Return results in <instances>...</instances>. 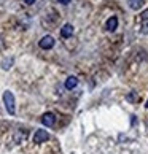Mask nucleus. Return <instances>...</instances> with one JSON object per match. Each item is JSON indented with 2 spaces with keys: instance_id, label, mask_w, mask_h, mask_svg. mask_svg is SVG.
<instances>
[{
  "instance_id": "nucleus-1",
  "label": "nucleus",
  "mask_w": 148,
  "mask_h": 154,
  "mask_svg": "<svg viewBox=\"0 0 148 154\" xmlns=\"http://www.w3.org/2000/svg\"><path fill=\"white\" fill-rule=\"evenodd\" d=\"M3 105L7 108L8 115H14L16 113V102H14V95L11 91H5L3 92Z\"/></svg>"
},
{
  "instance_id": "nucleus-2",
  "label": "nucleus",
  "mask_w": 148,
  "mask_h": 154,
  "mask_svg": "<svg viewBox=\"0 0 148 154\" xmlns=\"http://www.w3.org/2000/svg\"><path fill=\"white\" fill-rule=\"evenodd\" d=\"M38 45H40V48H42V49H51V48H54L56 40L51 37V35H45V37H42V40L38 42Z\"/></svg>"
},
{
  "instance_id": "nucleus-3",
  "label": "nucleus",
  "mask_w": 148,
  "mask_h": 154,
  "mask_svg": "<svg viewBox=\"0 0 148 154\" xmlns=\"http://www.w3.org/2000/svg\"><path fill=\"white\" fill-rule=\"evenodd\" d=\"M49 140V134L43 129H38L35 134H33V143H43V141Z\"/></svg>"
},
{
  "instance_id": "nucleus-4",
  "label": "nucleus",
  "mask_w": 148,
  "mask_h": 154,
  "mask_svg": "<svg viewBox=\"0 0 148 154\" xmlns=\"http://www.w3.org/2000/svg\"><path fill=\"white\" fill-rule=\"evenodd\" d=\"M54 122H56V116H54V113L48 111V113H45V115L42 116V124H43V125H46V127H53Z\"/></svg>"
},
{
  "instance_id": "nucleus-5",
  "label": "nucleus",
  "mask_w": 148,
  "mask_h": 154,
  "mask_svg": "<svg viewBox=\"0 0 148 154\" xmlns=\"http://www.w3.org/2000/svg\"><path fill=\"white\" fill-rule=\"evenodd\" d=\"M118 27V18L116 16H110L109 21H107V30L109 32H115Z\"/></svg>"
},
{
  "instance_id": "nucleus-6",
  "label": "nucleus",
  "mask_w": 148,
  "mask_h": 154,
  "mask_svg": "<svg viewBox=\"0 0 148 154\" xmlns=\"http://www.w3.org/2000/svg\"><path fill=\"white\" fill-rule=\"evenodd\" d=\"M72 33H73V26H72V24H64V26H62V29H61V35L64 37V38L72 37Z\"/></svg>"
},
{
  "instance_id": "nucleus-7",
  "label": "nucleus",
  "mask_w": 148,
  "mask_h": 154,
  "mask_svg": "<svg viewBox=\"0 0 148 154\" xmlns=\"http://www.w3.org/2000/svg\"><path fill=\"white\" fill-rule=\"evenodd\" d=\"M77 84H78V79H77V76H69L65 79V88L67 89H75L77 88Z\"/></svg>"
},
{
  "instance_id": "nucleus-8",
  "label": "nucleus",
  "mask_w": 148,
  "mask_h": 154,
  "mask_svg": "<svg viewBox=\"0 0 148 154\" xmlns=\"http://www.w3.org/2000/svg\"><path fill=\"white\" fill-rule=\"evenodd\" d=\"M128 3L132 10H139L142 5H143V0H128Z\"/></svg>"
},
{
  "instance_id": "nucleus-9",
  "label": "nucleus",
  "mask_w": 148,
  "mask_h": 154,
  "mask_svg": "<svg viewBox=\"0 0 148 154\" xmlns=\"http://www.w3.org/2000/svg\"><path fill=\"white\" fill-rule=\"evenodd\" d=\"M11 64H13V59H5V60H2V68L3 70H8Z\"/></svg>"
},
{
  "instance_id": "nucleus-10",
  "label": "nucleus",
  "mask_w": 148,
  "mask_h": 154,
  "mask_svg": "<svg viewBox=\"0 0 148 154\" xmlns=\"http://www.w3.org/2000/svg\"><path fill=\"white\" fill-rule=\"evenodd\" d=\"M143 35H146L148 33V21H143V24H142V30H140Z\"/></svg>"
},
{
  "instance_id": "nucleus-11",
  "label": "nucleus",
  "mask_w": 148,
  "mask_h": 154,
  "mask_svg": "<svg viewBox=\"0 0 148 154\" xmlns=\"http://www.w3.org/2000/svg\"><path fill=\"white\" fill-rule=\"evenodd\" d=\"M142 19H143V21H148V8L143 11V13H142Z\"/></svg>"
},
{
  "instance_id": "nucleus-12",
  "label": "nucleus",
  "mask_w": 148,
  "mask_h": 154,
  "mask_svg": "<svg viewBox=\"0 0 148 154\" xmlns=\"http://www.w3.org/2000/svg\"><path fill=\"white\" fill-rule=\"evenodd\" d=\"M24 3H27V5H33V3H35V0H24Z\"/></svg>"
},
{
  "instance_id": "nucleus-13",
  "label": "nucleus",
  "mask_w": 148,
  "mask_h": 154,
  "mask_svg": "<svg viewBox=\"0 0 148 154\" xmlns=\"http://www.w3.org/2000/svg\"><path fill=\"white\" fill-rule=\"evenodd\" d=\"M58 2H59V3H62V5H67V3L70 2V0H58Z\"/></svg>"
},
{
  "instance_id": "nucleus-14",
  "label": "nucleus",
  "mask_w": 148,
  "mask_h": 154,
  "mask_svg": "<svg viewBox=\"0 0 148 154\" xmlns=\"http://www.w3.org/2000/svg\"><path fill=\"white\" fill-rule=\"evenodd\" d=\"M0 48H2V38H0Z\"/></svg>"
},
{
  "instance_id": "nucleus-15",
  "label": "nucleus",
  "mask_w": 148,
  "mask_h": 154,
  "mask_svg": "<svg viewBox=\"0 0 148 154\" xmlns=\"http://www.w3.org/2000/svg\"><path fill=\"white\" fill-rule=\"evenodd\" d=\"M145 106H146V108H148V100H146V103H145Z\"/></svg>"
}]
</instances>
